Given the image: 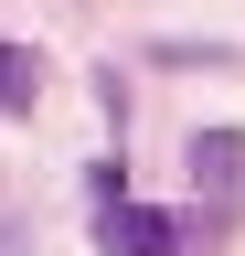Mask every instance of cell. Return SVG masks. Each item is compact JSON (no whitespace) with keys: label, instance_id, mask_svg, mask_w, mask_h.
<instances>
[{"label":"cell","instance_id":"obj_1","mask_svg":"<svg viewBox=\"0 0 245 256\" xmlns=\"http://www.w3.org/2000/svg\"><path fill=\"white\" fill-rule=\"evenodd\" d=\"M96 246H107V256H181V224L117 192V203H96Z\"/></svg>","mask_w":245,"mask_h":256},{"label":"cell","instance_id":"obj_2","mask_svg":"<svg viewBox=\"0 0 245 256\" xmlns=\"http://www.w3.org/2000/svg\"><path fill=\"white\" fill-rule=\"evenodd\" d=\"M32 107H43V54L0 43V118H32Z\"/></svg>","mask_w":245,"mask_h":256},{"label":"cell","instance_id":"obj_3","mask_svg":"<svg viewBox=\"0 0 245 256\" xmlns=\"http://www.w3.org/2000/svg\"><path fill=\"white\" fill-rule=\"evenodd\" d=\"M235 171H245V139H235V128H203V139H192V182L203 192H235Z\"/></svg>","mask_w":245,"mask_h":256}]
</instances>
